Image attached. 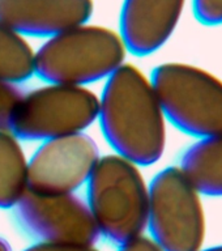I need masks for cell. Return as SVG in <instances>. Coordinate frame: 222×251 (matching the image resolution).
<instances>
[{"instance_id":"6da1fadb","label":"cell","mask_w":222,"mask_h":251,"mask_svg":"<svg viewBox=\"0 0 222 251\" xmlns=\"http://www.w3.org/2000/svg\"><path fill=\"white\" fill-rule=\"evenodd\" d=\"M102 132L117 154L139 166L160 160L166 148V118L150 78L122 64L107 78L99 98Z\"/></svg>"},{"instance_id":"7a4b0ae2","label":"cell","mask_w":222,"mask_h":251,"mask_svg":"<svg viewBox=\"0 0 222 251\" xmlns=\"http://www.w3.org/2000/svg\"><path fill=\"white\" fill-rule=\"evenodd\" d=\"M86 183V203L99 234L119 246L144 234L149 186L139 165L119 154L99 157Z\"/></svg>"},{"instance_id":"3957f363","label":"cell","mask_w":222,"mask_h":251,"mask_svg":"<svg viewBox=\"0 0 222 251\" xmlns=\"http://www.w3.org/2000/svg\"><path fill=\"white\" fill-rule=\"evenodd\" d=\"M121 34L106 26L81 24L55 34L35 51L34 74L50 84L84 86L124 64Z\"/></svg>"},{"instance_id":"277c9868","label":"cell","mask_w":222,"mask_h":251,"mask_svg":"<svg viewBox=\"0 0 222 251\" xmlns=\"http://www.w3.org/2000/svg\"><path fill=\"white\" fill-rule=\"evenodd\" d=\"M150 81L166 121L199 139L222 135V80L201 67L169 62L157 66Z\"/></svg>"},{"instance_id":"5b68a950","label":"cell","mask_w":222,"mask_h":251,"mask_svg":"<svg viewBox=\"0 0 222 251\" xmlns=\"http://www.w3.org/2000/svg\"><path fill=\"white\" fill-rule=\"evenodd\" d=\"M148 227L164 251H199L207 237L203 195L179 166L161 170L149 184Z\"/></svg>"},{"instance_id":"8992f818","label":"cell","mask_w":222,"mask_h":251,"mask_svg":"<svg viewBox=\"0 0 222 251\" xmlns=\"http://www.w3.org/2000/svg\"><path fill=\"white\" fill-rule=\"evenodd\" d=\"M99 98L85 86L50 84L24 93L11 123L24 140H50L84 132L98 118Z\"/></svg>"},{"instance_id":"52a82bcc","label":"cell","mask_w":222,"mask_h":251,"mask_svg":"<svg viewBox=\"0 0 222 251\" xmlns=\"http://www.w3.org/2000/svg\"><path fill=\"white\" fill-rule=\"evenodd\" d=\"M15 208L20 225L41 242L94 246L101 235L88 203L74 192L27 191Z\"/></svg>"},{"instance_id":"ba28073f","label":"cell","mask_w":222,"mask_h":251,"mask_svg":"<svg viewBox=\"0 0 222 251\" xmlns=\"http://www.w3.org/2000/svg\"><path fill=\"white\" fill-rule=\"evenodd\" d=\"M98 160L96 141L84 132L46 140L29 160V191L72 194L88 182Z\"/></svg>"},{"instance_id":"9c48e42d","label":"cell","mask_w":222,"mask_h":251,"mask_svg":"<svg viewBox=\"0 0 222 251\" xmlns=\"http://www.w3.org/2000/svg\"><path fill=\"white\" fill-rule=\"evenodd\" d=\"M187 0H124L121 37L127 51L147 56L160 50L174 34Z\"/></svg>"},{"instance_id":"30bf717a","label":"cell","mask_w":222,"mask_h":251,"mask_svg":"<svg viewBox=\"0 0 222 251\" xmlns=\"http://www.w3.org/2000/svg\"><path fill=\"white\" fill-rule=\"evenodd\" d=\"M93 0H0V21L21 35L52 37L88 23Z\"/></svg>"},{"instance_id":"8fae6325","label":"cell","mask_w":222,"mask_h":251,"mask_svg":"<svg viewBox=\"0 0 222 251\" xmlns=\"http://www.w3.org/2000/svg\"><path fill=\"white\" fill-rule=\"evenodd\" d=\"M179 169L203 196H222V135L199 139L182 154Z\"/></svg>"},{"instance_id":"7c38bea8","label":"cell","mask_w":222,"mask_h":251,"mask_svg":"<svg viewBox=\"0 0 222 251\" xmlns=\"http://www.w3.org/2000/svg\"><path fill=\"white\" fill-rule=\"evenodd\" d=\"M29 191V161L19 137L0 129V208H12Z\"/></svg>"},{"instance_id":"4fadbf2b","label":"cell","mask_w":222,"mask_h":251,"mask_svg":"<svg viewBox=\"0 0 222 251\" xmlns=\"http://www.w3.org/2000/svg\"><path fill=\"white\" fill-rule=\"evenodd\" d=\"M35 51L24 35L0 21V80L23 82L34 74Z\"/></svg>"},{"instance_id":"5bb4252c","label":"cell","mask_w":222,"mask_h":251,"mask_svg":"<svg viewBox=\"0 0 222 251\" xmlns=\"http://www.w3.org/2000/svg\"><path fill=\"white\" fill-rule=\"evenodd\" d=\"M23 96L24 92L16 82L0 80V129H9Z\"/></svg>"},{"instance_id":"9a60e30c","label":"cell","mask_w":222,"mask_h":251,"mask_svg":"<svg viewBox=\"0 0 222 251\" xmlns=\"http://www.w3.org/2000/svg\"><path fill=\"white\" fill-rule=\"evenodd\" d=\"M194 16L205 26L222 25V0H192Z\"/></svg>"},{"instance_id":"2e32d148","label":"cell","mask_w":222,"mask_h":251,"mask_svg":"<svg viewBox=\"0 0 222 251\" xmlns=\"http://www.w3.org/2000/svg\"><path fill=\"white\" fill-rule=\"evenodd\" d=\"M24 251H99L94 246L86 245H70V243L38 242L31 245Z\"/></svg>"},{"instance_id":"e0dca14e","label":"cell","mask_w":222,"mask_h":251,"mask_svg":"<svg viewBox=\"0 0 222 251\" xmlns=\"http://www.w3.org/2000/svg\"><path fill=\"white\" fill-rule=\"evenodd\" d=\"M119 251H164L150 237L140 235L121 245Z\"/></svg>"},{"instance_id":"ac0fdd59","label":"cell","mask_w":222,"mask_h":251,"mask_svg":"<svg viewBox=\"0 0 222 251\" xmlns=\"http://www.w3.org/2000/svg\"><path fill=\"white\" fill-rule=\"evenodd\" d=\"M0 251H12L9 243L4 238H1V237H0Z\"/></svg>"},{"instance_id":"d6986e66","label":"cell","mask_w":222,"mask_h":251,"mask_svg":"<svg viewBox=\"0 0 222 251\" xmlns=\"http://www.w3.org/2000/svg\"><path fill=\"white\" fill-rule=\"evenodd\" d=\"M199 251H222V245H217V246H211V247H207V249H201Z\"/></svg>"}]
</instances>
